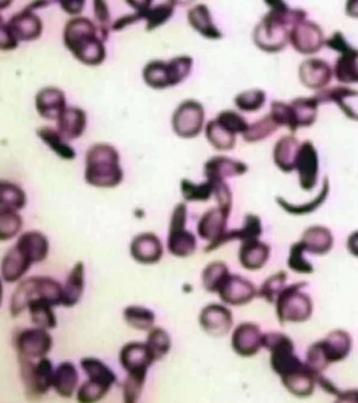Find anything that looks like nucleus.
Masks as SVG:
<instances>
[{
  "label": "nucleus",
  "instance_id": "obj_64",
  "mask_svg": "<svg viewBox=\"0 0 358 403\" xmlns=\"http://www.w3.org/2000/svg\"><path fill=\"white\" fill-rule=\"evenodd\" d=\"M346 13L353 17H358V0H350L346 3Z\"/></svg>",
  "mask_w": 358,
  "mask_h": 403
},
{
  "label": "nucleus",
  "instance_id": "obj_54",
  "mask_svg": "<svg viewBox=\"0 0 358 403\" xmlns=\"http://www.w3.org/2000/svg\"><path fill=\"white\" fill-rule=\"evenodd\" d=\"M180 188L182 197L187 201H206L213 193V185L208 180L201 184H195L189 180L183 179Z\"/></svg>",
  "mask_w": 358,
  "mask_h": 403
},
{
  "label": "nucleus",
  "instance_id": "obj_36",
  "mask_svg": "<svg viewBox=\"0 0 358 403\" xmlns=\"http://www.w3.org/2000/svg\"><path fill=\"white\" fill-rule=\"evenodd\" d=\"M37 136L59 157L64 160H73L75 150L66 142L57 130L49 126H43L36 130Z\"/></svg>",
  "mask_w": 358,
  "mask_h": 403
},
{
  "label": "nucleus",
  "instance_id": "obj_39",
  "mask_svg": "<svg viewBox=\"0 0 358 403\" xmlns=\"http://www.w3.org/2000/svg\"><path fill=\"white\" fill-rule=\"evenodd\" d=\"M51 304L41 298H34L28 304L32 322L43 329H52L57 325L56 316Z\"/></svg>",
  "mask_w": 358,
  "mask_h": 403
},
{
  "label": "nucleus",
  "instance_id": "obj_17",
  "mask_svg": "<svg viewBox=\"0 0 358 403\" xmlns=\"http://www.w3.org/2000/svg\"><path fill=\"white\" fill-rule=\"evenodd\" d=\"M318 162L317 150L310 141H305L300 144L295 169L298 171L299 183L302 189L308 191L316 185Z\"/></svg>",
  "mask_w": 358,
  "mask_h": 403
},
{
  "label": "nucleus",
  "instance_id": "obj_1",
  "mask_svg": "<svg viewBox=\"0 0 358 403\" xmlns=\"http://www.w3.org/2000/svg\"><path fill=\"white\" fill-rule=\"evenodd\" d=\"M266 3L271 8L255 27L253 39L262 50L275 52L284 48L289 41L290 29L306 19V12L301 8H290L282 1Z\"/></svg>",
  "mask_w": 358,
  "mask_h": 403
},
{
  "label": "nucleus",
  "instance_id": "obj_31",
  "mask_svg": "<svg viewBox=\"0 0 358 403\" xmlns=\"http://www.w3.org/2000/svg\"><path fill=\"white\" fill-rule=\"evenodd\" d=\"M289 104L291 108L294 132L299 127L309 126L315 122L319 104L315 96L296 97Z\"/></svg>",
  "mask_w": 358,
  "mask_h": 403
},
{
  "label": "nucleus",
  "instance_id": "obj_5",
  "mask_svg": "<svg viewBox=\"0 0 358 403\" xmlns=\"http://www.w3.org/2000/svg\"><path fill=\"white\" fill-rule=\"evenodd\" d=\"M306 281L286 285L278 296L275 305L278 319L285 323H303L313 312V303L310 295L302 291L307 286Z\"/></svg>",
  "mask_w": 358,
  "mask_h": 403
},
{
  "label": "nucleus",
  "instance_id": "obj_42",
  "mask_svg": "<svg viewBox=\"0 0 358 403\" xmlns=\"http://www.w3.org/2000/svg\"><path fill=\"white\" fill-rule=\"evenodd\" d=\"M123 316L129 326L138 330H150L155 320L152 311L137 305L127 306L124 309Z\"/></svg>",
  "mask_w": 358,
  "mask_h": 403
},
{
  "label": "nucleus",
  "instance_id": "obj_23",
  "mask_svg": "<svg viewBox=\"0 0 358 403\" xmlns=\"http://www.w3.org/2000/svg\"><path fill=\"white\" fill-rule=\"evenodd\" d=\"M57 131L66 141L78 138L86 127V113L78 106H66L57 118Z\"/></svg>",
  "mask_w": 358,
  "mask_h": 403
},
{
  "label": "nucleus",
  "instance_id": "obj_58",
  "mask_svg": "<svg viewBox=\"0 0 358 403\" xmlns=\"http://www.w3.org/2000/svg\"><path fill=\"white\" fill-rule=\"evenodd\" d=\"M93 7L94 16L99 25L98 26L101 34L106 41L109 31L110 13L106 3L104 1H94Z\"/></svg>",
  "mask_w": 358,
  "mask_h": 403
},
{
  "label": "nucleus",
  "instance_id": "obj_56",
  "mask_svg": "<svg viewBox=\"0 0 358 403\" xmlns=\"http://www.w3.org/2000/svg\"><path fill=\"white\" fill-rule=\"evenodd\" d=\"M110 387L103 383L88 379L78 388L77 400L83 403H91L103 398Z\"/></svg>",
  "mask_w": 358,
  "mask_h": 403
},
{
  "label": "nucleus",
  "instance_id": "obj_55",
  "mask_svg": "<svg viewBox=\"0 0 358 403\" xmlns=\"http://www.w3.org/2000/svg\"><path fill=\"white\" fill-rule=\"evenodd\" d=\"M305 253L301 241L296 242L291 246L287 259V265L291 270L302 274H310L313 272L314 267L305 257Z\"/></svg>",
  "mask_w": 358,
  "mask_h": 403
},
{
  "label": "nucleus",
  "instance_id": "obj_32",
  "mask_svg": "<svg viewBox=\"0 0 358 403\" xmlns=\"http://www.w3.org/2000/svg\"><path fill=\"white\" fill-rule=\"evenodd\" d=\"M85 284V269L83 262L78 261L69 272L63 287L62 304L66 307L74 306L80 300Z\"/></svg>",
  "mask_w": 358,
  "mask_h": 403
},
{
  "label": "nucleus",
  "instance_id": "obj_47",
  "mask_svg": "<svg viewBox=\"0 0 358 403\" xmlns=\"http://www.w3.org/2000/svg\"><path fill=\"white\" fill-rule=\"evenodd\" d=\"M147 370L129 372L123 383L122 395L126 403L136 402L145 381Z\"/></svg>",
  "mask_w": 358,
  "mask_h": 403
},
{
  "label": "nucleus",
  "instance_id": "obj_30",
  "mask_svg": "<svg viewBox=\"0 0 358 403\" xmlns=\"http://www.w3.org/2000/svg\"><path fill=\"white\" fill-rule=\"evenodd\" d=\"M187 20L190 25L206 38H222V33L213 23L206 5L198 3L190 8L187 12Z\"/></svg>",
  "mask_w": 358,
  "mask_h": 403
},
{
  "label": "nucleus",
  "instance_id": "obj_11",
  "mask_svg": "<svg viewBox=\"0 0 358 403\" xmlns=\"http://www.w3.org/2000/svg\"><path fill=\"white\" fill-rule=\"evenodd\" d=\"M289 40L296 50L303 54L318 51L325 41L320 27L315 22L306 19L292 27Z\"/></svg>",
  "mask_w": 358,
  "mask_h": 403
},
{
  "label": "nucleus",
  "instance_id": "obj_63",
  "mask_svg": "<svg viewBox=\"0 0 358 403\" xmlns=\"http://www.w3.org/2000/svg\"><path fill=\"white\" fill-rule=\"evenodd\" d=\"M347 248L351 255L358 257V231L354 232L349 236Z\"/></svg>",
  "mask_w": 358,
  "mask_h": 403
},
{
  "label": "nucleus",
  "instance_id": "obj_37",
  "mask_svg": "<svg viewBox=\"0 0 358 403\" xmlns=\"http://www.w3.org/2000/svg\"><path fill=\"white\" fill-rule=\"evenodd\" d=\"M262 232V228L259 218L255 215L248 214L245 218L243 227L239 229L226 231L217 243L216 248L230 241L238 239L242 242L251 239H259Z\"/></svg>",
  "mask_w": 358,
  "mask_h": 403
},
{
  "label": "nucleus",
  "instance_id": "obj_33",
  "mask_svg": "<svg viewBox=\"0 0 358 403\" xmlns=\"http://www.w3.org/2000/svg\"><path fill=\"white\" fill-rule=\"evenodd\" d=\"M78 372L70 362L60 363L54 372L52 386L61 397H70L77 386Z\"/></svg>",
  "mask_w": 358,
  "mask_h": 403
},
{
  "label": "nucleus",
  "instance_id": "obj_10",
  "mask_svg": "<svg viewBox=\"0 0 358 403\" xmlns=\"http://www.w3.org/2000/svg\"><path fill=\"white\" fill-rule=\"evenodd\" d=\"M204 108L201 103L187 99L179 104L172 117L175 133L182 138H193L201 131L204 122Z\"/></svg>",
  "mask_w": 358,
  "mask_h": 403
},
{
  "label": "nucleus",
  "instance_id": "obj_12",
  "mask_svg": "<svg viewBox=\"0 0 358 403\" xmlns=\"http://www.w3.org/2000/svg\"><path fill=\"white\" fill-rule=\"evenodd\" d=\"M199 321L203 330L209 336L222 337L229 333L233 326V315L225 306L212 303L204 306Z\"/></svg>",
  "mask_w": 358,
  "mask_h": 403
},
{
  "label": "nucleus",
  "instance_id": "obj_22",
  "mask_svg": "<svg viewBox=\"0 0 358 403\" xmlns=\"http://www.w3.org/2000/svg\"><path fill=\"white\" fill-rule=\"evenodd\" d=\"M120 361L127 372L148 370L155 362L146 343L129 342L125 344L120 353Z\"/></svg>",
  "mask_w": 358,
  "mask_h": 403
},
{
  "label": "nucleus",
  "instance_id": "obj_52",
  "mask_svg": "<svg viewBox=\"0 0 358 403\" xmlns=\"http://www.w3.org/2000/svg\"><path fill=\"white\" fill-rule=\"evenodd\" d=\"M329 190V181L327 178H324L322 188L318 195L311 202L301 206H294L285 201L281 197L277 198L278 204L289 213L294 215H301L314 211L317 206L324 202L327 197Z\"/></svg>",
  "mask_w": 358,
  "mask_h": 403
},
{
  "label": "nucleus",
  "instance_id": "obj_16",
  "mask_svg": "<svg viewBox=\"0 0 358 403\" xmlns=\"http://www.w3.org/2000/svg\"><path fill=\"white\" fill-rule=\"evenodd\" d=\"M262 337L263 333L257 325L250 322L242 323L232 332L231 347L241 357L253 356L262 347Z\"/></svg>",
  "mask_w": 358,
  "mask_h": 403
},
{
  "label": "nucleus",
  "instance_id": "obj_48",
  "mask_svg": "<svg viewBox=\"0 0 358 403\" xmlns=\"http://www.w3.org/2000/svg\"><path fill=\"white\" fill-rule=\"evenodd\" d=\"M174 1H168L157 5H150L145 13L146 29L150 31L164 23L173 13Z\"/></svg>",
  "mask_w": 358,
  "mask_h": 403
},
{
  "label": "nucleus",
  "instance_id": "obj_50",
  "mask_svg": "<svg viewBox=\"0 0 358 403\" xmlns=\"http://www.w3.org/2000/svg\"><path fill=\"white\" fill-rule=\"evenodd\" d=\"M279 126L268 113L253 124L249 125L248 129L243 134V137L248 142L258 141L268 137Z\"/></svg>",
  "mask_w": 358,
  "mask_h": 403
},
{
  "label": "nucleus",
  "instance_id": "obj_49",
  "mask_svg": "<svg viewBox=\"0 0 358 403\" xmlns=\"http://www.w3.org/2000/svg\"><path fill=\"white\" fill-rule=\"evenodd\" d=\"M357 95L358 92L354 89L346 86L337 85L322 89L314 96L319 104L333 101L336 103L341 109L347 104L345 99L355 97Z\"/></svg>",
  "mask_w": 358,
  "mask_h": 403
},
{
  "label": "nucleus",
  "instance_id": "obj_53",
  "mask_svg": "<svg viewBox=\"0 0 358 403\" xmlns=\"http://www.w3.org/2000/svg\"><path fill=\"white\" fill-rule=\"evenodd\" d=\"M266 93L260 89H250L241 92L235 97L236 106L243 111L252 112L259 109L265 103Z\"/></svg>",
  "mask_w": 358,
  "mask_h": 403
},
{
  "label": "nucleus",
  "instance_id": "obj_44",
  "mask_svg": "<svg viewBox=\"0 0 358 403\" xmlns=\"http://www.w3.org/2000/svg\"><path fill=\"white\" fill-rule=\"evenodd\" d=\"M37 296L52 306L62 304L63 287L49 276H36Z\"/></svg>",
  "mask_w": 358,
  "mask_h": 403
},
{
  "label": "nucleus",
  "instance_id": "obj_7",
  "mask_svg": "<svg viewBox=\"0 0 358 403\" xmlns=\"http://www.w3.org/2000/svg\"><path fill=\"white\" fill-rule=\"evenodd\" d=\"M19 363L22 381L29 395H41L52 386L54 370L52 362L43 357L33 363L31 358L19 355Z\"/></svg>",
  "mask_w": 358,
  "mask_h": 403
},
{
  "label": "nucleus",
  "instance_id": "obj_38",
  "mask_svg": "<svg viewBox=\"0 0 358 403\" xmlns=\"http://www.w3.org/2000/svg\"><path fill=\"white\" fill-rule=\"evenodd\" d=\"M26 203V194L20 187L8 181H1L0 208L17 211L23 208Z\"/></svg>",
  "mask_w": 358,
  "mask_h": 403
},
{
  "label": "nucleus",
  "instance_id": "obj_43",
  "mask_svg": "<svg viewBox=\"0 0 358 403\" xmlns=\"http://www.w3.org/2000/svg\"><path fill=\"white\" fill-rule=\"evenodd\" d=\"M229 274L225 263L221 261L209 263L203 269L201 274L203 288L209 292L217 293L221 284Z\"/></svg>",
  "mask_w": 358,
  "mask_h": 403
},
{
  "label": "nucleus",
  "instance_id": "obj_40",
  "mask_svg": "<svg viewBox=\"0 0 358 403\" xmlns=\"http://www.w3.org/2000/svg\"><path fill=\"white\" fill-rule=\"evenodd\" d=\"M80 366L89 379L103 383L110 387L115 382L116 376L113 370L100 360L92 358H83Z\"/></svg>",
  "mask_w": 358,
  "mask_h": 403
},
{
  "label": "nucleus",
  "instance_id": "obj_18",
  "mask_svg": "<svg viewBox=\"0 0 358 403\" xmlns=\"http://www.w3.org/2000/svg\"><path fill=\"white\" fill-rule=\"evenodd\" d=\"M131 257L141 264H151L158 262L163 255V246L160 239L152 232L136 235L130 244Z\"/></svg>",
  "mask_w": 358,
  "mask_h": 403
},
{
  "label": "nucleus",
  "instance_id": "obj_15",
  "mask_svg": "<svg viewBox=\"0 0 358 403\" xmlns=\"http://www.w3.org/2000/svg\"><path fill=\"white\" fill-rule=\"evenodd\" d=\"M52 346L51 335L45 329L41 327L25 329L17 335L16 339L19 355L31 359L44 357Z\"/></svg>",
  "mask_w": 358,
  "mask_h": 403
},
{
  "label": "nucleus",
  "instance_id": "obj_6",
  "mask_svg": "<svg viewBox=\"0 0 358 403\" xmlns=\"http://www.w3.org/2000/svg\"><path fill=\"white\" fill-rule=\"evenodd\" d=\"M192 59L188 55H180L169 61L154 59L148 62L143 69V78L152 88L163 89L176 85L189 74Z\"/></svg>",
  "mask_w": 358,
  "mask_h": 403
},
{
  "label": "nucleus",
  "instance_id": "obj_4",
  "mask_svg": "<svg viewBox=\"0 0 358 403\" xmlns=\"http://www.w3.org/2000/svg\"><path fill=\"white\" fill-rule=\"evenodd\" d=\"M352 348L350 334L342 329L334 330L308 346L305 362L316 372H322L331 364L347 358Z\"/></svg>",
  "mask_w": 358,
  "mask_h": 403
},
{
  "label": "nucleus",
  "instance_id": "obj_19",
  "mask_svg": "<svg viewBox=\"0 0 358 403\" xmlns=\"http://www.w3.org/2000/svg\"><path fill=\"white\" fill-rule=\"evenodd\" d=\"M35 105L38 114L49 120H57L67 106L64 92L55 86H46L38 90Z\"/></svg>",
  "mask_w": 358,
  "mask_h": 403
},
{
  "label": "nucleus",
  "instance_id": "obj_28",
  "mask_svg": "<svg viewBox=\"0 0 358 403\" xmlns=\"http://www.w3.org/2000/svg\"><path fill=\"white\" fill-rule=\"evenodd\" d=\"M300 144L292 135L281 137L273 150V160L276 166L284 172L295 169L296 160Z\"/></svg>",
  "mask_w": 358,
  "mask_h": 403
},
{
  "label": "nucleus",
  "instance_id": "obj_34",
  "mask_svg": "<svg viewBox=\"0 0 358 403\" xmlns=\"http://www.w3.org/2000/svg\"><path fill=\"white\" fill-rule=\"evenodd\" d=\"M36 276H31L22 281L13 292L9 304L10 315L17 316L31 300L37 298Z\"/></svg>",
  "mask_w": 358,
  "mask_h": 403
},
{
  "label": "nucleus",
  "instance_id": "obj_14",
  "mask_svg": "<svg viewBox=\"0 0 358 403\" xmlns=\"http://www.w3.org/2000/svg\"><path fill=\"white\" fill-rule=\"evenodd\" d=\"M217 293L221 301L231 306L246 304L257 296V290L252 282L232 274L227 276Z\"/></svg>",
  "mask_w": 358,
  "mask_h": 403
},
{
  "label": "nucleus",
  "instance_id": "obj_8",
  "mask_svg": "<svg viewBox=\"0 0 358 403\" xmlns=\"http://www.w3.org/2000/svg\"><path fill=\"white\" fill-rule=\"evenodd\" d=\"M186 218V206L180 203L173 211L167 240V248L170 253L179 257L191 255L196 247L194 235L185 228Z\"/></svg>",
  "mask_w": 358,
  "mask_h": 403
},
{
  "label": "nucleus",
  "instance_id": "obj_59",
  "mask_svg": "<svg viewBox=\"0 0 358 403\" xmlns=\"http://www.w3.org/2000/svg\"><path fill=\"white\" fill-rule=\"evenodd\" d=\"M324 43L330 48L343 52L352 46L348 43L341 31L334 32L332 36L325 40Z\"/></svg>",
  "mask_w": 358,
  "mask_h": 403
},
{
  "label": "nucleus",
  "instance_id": "obj_24",
  "mask_svg": "<svg viewBox=\"0 0 358 403\" xmlns=\"http://www.w3.org/2000/svg\"><path fill=\"white\" fill-rule=\"evenodd\" d=\"M270 247L259 239H251L241 242L238 259L243 267L248 270L261 269L267 262Z\"/></svg>",
  "mask_w": 358,
  "mask_h": 403
},
{
  "label": "nucleus",
  "instance_id": "obj_46",
  "mask_svg": "<svg viewBox=\"0 0 358 403\" xmlns=\"http://www.w3.org/2000/svg\"><path fill=\"white\" fill-rule=\"evenodd\" d=\"M149 331L145 343L157 361L169 353L171 346V338L162 327H152Z\"/></svg>",
  "mask_w": 358,
  "mask_h": 403
},
{
  "label": "nucleus",
  "instance_id": "obj_20",
  "mask_svg": "<svg viewBox=\"0 0 358 403\" xmlns=\"http://www.w3.org/2000/svg\"><path fill=\"white\" fill-rule=\"evenodd\" d=\"M317 373L306 362L303 367L280 378L283 386L290 394L305 398L314 393Z\"/></svg>",
  "mask_w": 358,
  "mask_h": 403
},
{
  "label": "nucleus",
  "instance_id": "obj_57",
  "mask_svg": "<svg viewBox=\"0 0 358 403\" xmlns=\"http://www.w3.org/2000/svg\"><path fill=\"white\" fill-rule=\"evenodd\" d=\"M222 125L234 134H243L248 129L249 124L245 118L232 110L221 111L215 118Z\"/></svg>",
  "mask_w": 358,
  "mask_h": 403
},
{
  "label": "nucleus",
  "instance_id": "obj_25",
  "mask_svg": "<svg viewBox=\"0 0 358 403\" xmlns=\"http://www.w3.org/2000/svg\"><path fill=\"white\" fill-rule=\"evenodd\" d=\"M248 169L247 165L240 161L225 157L215 156L204 165V174L209 181H223L225 177L238 176Z\"/></svg>",
  "mask_w": 358,
  "mask_h": 403
},
{
  "label": "nucleus",
  "instance_id": "obj_41",
  "mask_svg": "<svg viewBox=\"0 0 358 403\" xmlns=\"http://www.w3.org/2000/svg\"><path fill=\"white\" fill-rule=\"evenodd\" d=\"M206 136L210 144L218 150L232 149L236 143V134L226 129L216 119L207 123Z\"/></svg>",
  "mask_w": 358,
  "mask_h": 403
},
{
  "label": "nucleus",
  "instance_id": "obj_29",
  "mask_svg": "<svg viewBox=\"0 0 358 403\" xmlns=\"http://www.w3.org/2000/svg\"><path fill=\"white\" fill-rule=\"evenodd\" d=\"M300 241L305 251L320 255L329 253L334 242L331 232L322 226H312L307 229Z\"/></svg>",
  "mask_w": 358,
  "mask_h": 403
},
{
  "label": "nucleus",
  "instance_id": "obj_21",
  "mask_svg": "<svg viewBox=\"0 0 358 403\" xmlns=\"http://www.w3.org/2000/svg\"><path fill=\"white\" fill-rule=\"evenodd\" d=\"M299 75L303 85L310 88L318 89L331 80L332 69L324 59L310 57L301 63Z\"/></svg>",
  "mask_w": 358,
  "mask_h": 403
},
{
  "label": "nucleus",
  "instance_id": "obj_60",
  "mask_svg": "<svg viewBox=\"0 0 358 403\" xmlns=\"http://www.w3.org/2000/svg\"><path fill=\"white\" fill-rule=\"evenodd\" d=\"M316 385L326 393L336 397L341 390L327 377L324 376L322 372H317L315 376Z\"/></svg>",
  "mask_w": 358,
  "mask_h": 403
},
{
  "label": "nucleus",
  "instance_id": "obj_2",
  "mask_svg": "<svg viewBox=\"0 0 358 403\" xmlns=\"http://www.w3.org/2000/svg\"><path fill=\"white\" fill-rule=\"evenodd\" d=\"M63 39L66 47L83 63L97 65L105 59V41L98 26L87 17L69 19L64 28Z\"/></svg>",
  "mask_w": 358,
  "mask_h": 403
},
{
  "label": "nucleus",
  "instance_id": "obj_45",
  "mask_svg": "<svg viewBox=\"0 0 358 403\" xmlns=\"http://www.w3.org/2000/svg\"><path fill=\"white\" fill-rule=\"evenodd\" d=\"M287 274L285 271H280L267 278L257 290V296L270 304H275V300L286 286Z\"/></svg>",
  "mask_w": 358,
  "mask_h": 403
},
{
  "label": "nucleus",
  "instance_id": "obj_51",
  "mask_svg": "<svg viewBox=\"0 0 358 403\" xmlns=\"http://www.w3.org/2000/svg\"><path fill=\"white\" fill-rule=\"evenodd\" d=\"M22 226V219L17 211L0 208V240L8 241L14 237Z\"/></svg>",
  "mask_w": 358,
  "mask_h": 403
},
{
  "label": "nucleus",
  "instance_id": "obj_27",
  "mask_svg": "<svg viewBox=\"0 0 358 403\" xmlns=\"http://www.w3.org/2000/svg\"><path fill=\"white\" fill-rule=\"evenodd\" d=\"M15 245L22 250L33 263L44 260L49 251L47 237L38 231H29L20 235Z\"/></svg>",
  "mask_w": 358,
  "mask_h": 403
},
{
  "label": "nucleus",
  "instance_id": "obj_3",
  "mask_svg": "<svg viewBox=\"0 0 358 403\" xmlns=\"http://www.w3.org/2000/svg\"><path fill=\"white\" fill-rule=\"evenodd\" d=\"M85 180L96 188H111L123 180L117 150L110 144L98 143L86 153Z\"/></svg>",
  "mask_w": 358,
  "mask_h": 403
},
{
  "label": "nucleus",
  "instance_id": "obj_13",
  "mask_svg": "<svg viewBox=\"0 0 358 403\" xmlns=\"http://www.w3.org/2000/svg\"><path fill=\"white\" fill-rule=\"evenodd\" d=\"M230 210L219 206L208 211L200 218L197 233L201 239L210 241L206 251L216 249L217 243L227 231L225 228Z\"/></svg>",
  "mask_w": 358,
  "mask_h": 403
},
{
  "label": "nucleus",
  "instance_id": "obj_61",
  "mask_svg": "<svg viewBox=\"0 0 358 403\" xmlns=\"http://www.w3.org/2000/svg\"><path fill=\"white\" fill-rule=\"evenodd\" d=\"M336 402L358 403V388H350L341 390L336 397Z\"/></svg>",
  "mask_w": 358,
  "mask_h": 403
},
{
  "label": "nucleus",
  "instance_id": "obj_26",
  "mask_svg": "<svg viewBox=\"0 0 358 403\" xmlns=\"http://www.w3.org/2000/svg\"><path fill=\"white\" fill-rule=\"evenodd\" d=\"M33 262L15 244L10 248L1 262V275L8 283H13L22 278Z\"/></svg>",
  "mask_w": 358,
  "mask_h": 403
},
{
  "label": "nucleus",
  "instance_id": "obj_9",
  "mask_svg": "<svg viewBox=\"0 0 358 403\" xmlns=\"http://www.w3.org/2000/svg\"><path fill=\"white\" fill-rule=\"evenodd\" d=\"M0 30L17 45L19 41L37 38L42 31V22L32 9L26 6L14 13L6 23L1 17Z\"/></svg>",
  "mask_w": 358,
  "mask_h": 403
},
{
  "label": "nucleus",
  "instance_id": "obj_62",
  "mask_svg": "<svg viewBox=\"0 0 358 403\" xmlns=\"http://www.w3.org/2000/svg\"><path fill=\"white\" fill-rule=\"evenodd\" d=\"M61 7L70 14H76L80 13L85 1H59Z\"/></svg>",
  "mask_w": 358,
  "mask_h": 403
},
{
  "label": "nucleus",
  "instance_id": "obj_35",
  "mask_svg": "<svg viewBox=\"0 0 358 403\" xmlns=\"http://www.w3.org/2000/svg\"><path fill=\"white\" fill-rule=\"evenodd\" d=\"M334 72L342 83H358V50L351 47L337 58Z\"/></svg>",
  "mask_w": 358,
  "mask_h": 403
}]
</instances>
